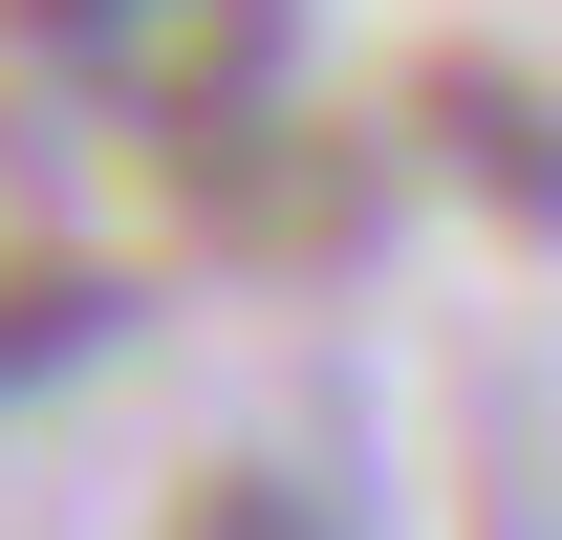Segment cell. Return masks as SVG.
Instances as JSON below:
<instances>
[{
	"label": "cell",
	"instance_id": "3",
	"mask_svg": "<svg viewBox=\"0 0 562 540\" xmlns=\"http://www.w3.org/2000/svg\"><path fill=\"white\" fill-rule=\"evenodd\" d=\"M0 22H44V44H87V66H109V44L151 22V0H0Z\"/></svg>",
	"mask_w": 562,
	"mask_h": 540
},
{
	"label": "cell",
	"instance_id": "1",
	"mask_svg": "<svg viewBox=\"0 0 562 540\" xmlns=\"http://www.w3.org/2000/svg\"><path fill=\"white\" fill-rule=\"evenodd\" d=\"M173 540H325V497H281V475H195Z\"/></svg>",
	"mask_w": 562,
	"mask_h": 540
},
{
	"label": "cell",
	"instance_id": "2",
	"mask_svg": "<svg viewBox=\"0 0 562 540\" xmlns=\"http://www.w3.org/2000/svg\"><path fill=\"white\" fill-rule=\"evenodd\" d=\"M44 346H87V281H66V260H22V281H0V368H44Z\"/></svg>",
	"mask_w": 562,
	"mask_h": 540
}]
</instances>
